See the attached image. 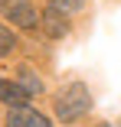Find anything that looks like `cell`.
<instances>
[{
  "label": "cell",
  "mask_w": 121,
  "mask_h": 127,
  "mask_svg": "<svg viewBox=\"0 0 121 127\" xmlns=\"http://www.w3.org/2000/svg\"><path fill=\"white\" fill-rule=\"evenodd\" d=\"M53 108H56V117H59V121L72 124V121H79V117L92 108V95H88L85 85L75 82V85H69V88H62V91L56 95Z\"/></svg>",
  "instance_id": "cell-1"
},
{
  "label": "cell",
  "mask_w": 121,
  "mask_h": 127,
  "mask_svg": "<svg viewBox=\"0 0 121 127\" xmlns=\"http://www.w3.org/2000/svg\"><path fill=\"white\" fill-rule=\"evenodd\" d=\"M7 127H53L49 117H43L33 108H13L7 114Z\"/></svg>",
  "instance_id": "cell-2"
},
{
  "label": "cell",
  "mask_w": 121,
  "mask_h": 127,
  "mask_svg": "<svg viewBox=\"0 0 121 127\" xmlns=\"http://www.w3.org/2000/svg\"><path fill=\"white\" fill-rule=\"evenodd\" d=\"M7 16H10V23H16V26H23V30L36 26V10H33L30 0H13V3L7 7Z\"/></svg>",
  "instance_id": "cell-3"
},
{
  "label": "cell",
  "mask_w": 121,
  "mask_h": 127,
  "mask_svg": "<svg viewBox=\"0 0 121 127\" xmlns=\"http://www.w3.org/2000/svg\"><path fill=\"white\" fill-rule=\"evenodd\" d=\"M0 101L10 108H26V101H30V91L23 88L20 82H7V78H0Z\"/></svg>",
  "instance_id": "cell-4"
},
{
  "label": "cell",
  "mask_w": 121,
  "mask_h": 127,
  "mask_svg": "<svg viewBox=\"0 0 121 127\" xmlns=\"http://www.w3.org/2000/svg\"><path fill=\"white\" fill-rule=\"evenodd\" d=\"M43 30L49 33L53 39H59V36H65V33H69V23L62 20V13H56V10H46V13H43Z\"/></svg>",
  "instance_id": "cell-5"
},
{
  "label": "cell",
  "mask_w": 121,
  "mask_h": 127,
  "mask_svg": "<svg viewBox=\"0 0 121 127\" xmlns=\"http://www.w3.org/2000/svg\"><path fill=\"white\" fill-rule=\"evenodd\" d=\"M82 3L85 0H49V10H56V13H75V10H82Z\"/></svg>",
  "instance_id": "cell-6"
},
{
  "label": "cell",
  "mask_w": 121,
  "mask_h": 127,
  "mask_svg": "<svg viewBox=\"0 0 121 127\" xmlns=\"http://www.w3.org/2000/svg\"><path fill=\"white\" fill-rule=\"evenodd\" d=\"M13 42H16V36L0 23V56H10V49H13Z\"/></svg>",
  "instance_id": "cell-7"
},
{
  "label": "cell",
  "mask_w": 121,
  "mask_h": 127,
  "mask_svg": "<svg viewBox=\"0 0 121 127\" xmlns=\"http://www.w3.org/2000/svg\"><path fill=\"white\" fill-rule=\"evenodd\" d=\"M98 127H108V124H98Z\"/></svg>",
  "instance_id": "cell-8"
},
{
  "label": "cell",
  "mask_w": 121,
  "mask_h": 127,
  "mask_svg": "<svg viewBox=\"0 0 121 127\" xmlns=\"http://www.w3.org/2000/svg\"><path fill=\"white\" fill-rule=\"evenodd\" d=\"M118 127H121V124H118Z\"/></svg>",
  "instance_id": "cell-9"
}]
</instances>
